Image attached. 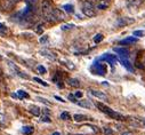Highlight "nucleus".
<instances>
[{
  "label": "nucleus",
  "instance_id": "1",
  "mask_svg": "<svg viewBox=\"0 0 145 135\" xmlns=\"http://www.w3.org/2000/svg\"><path fill=\"white\" fill-rule=\"evenodd\" d=\"M53 10L54 8L52 7V4L49 0H42L41 3V13H42V16L45 17V20L47 22H56L55 17H54V14H53Z\"/></svg>",
  "mask_w": 145,
  "mask_h": 135
},
{
  "label": "nucleus",
  "instance_id": "2",
  "mask_svg": "<svg viewBox=\"0 0 145 135\" xmlns=\"http://www.w3.org/2000/svg\"><path fill=\"white\" fill-rule=\"evenodd\" d=\"M97 108L103 112V113H105V115H107L108 117H111L112 119H116V120H120V121H122V120H126V117L123 116V115H121V113H119V112H117V111H114V110H112L111 108H108V107H106L105 104H103V103H97Z\"/></svg>",
  "mask_w": 145,
  "mask_h": 135
},
{
  "label": "nucleus",
  "instance_id": "3",
  "mask_svg": "<svg viewBox=\"0 0 145 135\" xmlns=\"http://www.w3.org/2000/svg\"><path fill=\"white\" fill-rule=\"evenodd\" d=\"M82 13H84L86 16H88V17H94V16H96L95 7H94V5H93L91 3H89V1H85V3L82 4Z\"/></svg>",
  "mask_w": 145,
  "mask_h": 135
},
{
  "label": "nucleus",
  "instance_id": "4",
  "mask_svg": "<svg viewBox=\"0 0 145 135\" xmlns=\"http://www.w3.org/2000/svg\"><path fill=\"white\" fill-rule=\"evenodd\" d=\"M7 64H8V66H9V69L14 72V75H16V76H18V77H21V78H24V79H27V78H29V76H27L25 72H23L14 62L7 61Z\"/></svg>",
  "mask_w": 145,
  "mask_h": 135
},
{
  "label": "nucleus",
  "instance_id": "5",
  "mask_svg": "<svg viewBox=\"0 0 145 135\" xmlns=\"http://www.w3.org/2000/svg\"><path fill=\"white\" fill-rule=\"evenodd\" d=\"M20 1L21 0H1V1H0V9L1 10H10Z\"/></svg>",
  "mask_w": 145,
  "mask_h": 135
},
{
  "label": "nucleus",
  "instance_id": "6",
  "mask_svg": "<svg viewBox=\"0 0 145 135\" xmlns=\"http://www.w3.org/2000/svg\"><path fill=\"white\" fill-rule=\"evenodd\" d=\"M91 70L96 73V75H99V76H104L106 75L107 72V69H106V65L103 64V63H95L91 68Z\"/></svg>",
  "mask_w": 145,
  "mask_h": 135
},
{
  "label": "nucleus",
  "instance_id": "7",
  "mask_svg": "<svg viewBox=\"0 0 145 135\" xmlns=\"http://www.w3.org/2000/svg\"><path fill=\"white\" fill-rule=\"evenodd\" d=\"M133 23H135V20L130 18V17H120L117 21L118 26H126V25H129V24H133Z\"/></svg>",
  "mask_w": 145,
  "mask_h": 135
},
{
  "label": "nucleus",
  "instance_id": "8",
  "mask_svg": "<svg viewBox=\"0 0 145 135\" xmlns=\"http://www.w3.org/2000/svg\"><path fill=\"white\" fill-rule=\"evenodd\" d=\"M119 61H120V63L126 68V69L128 70V71H130L131 73H134V66L131 65V63H130V61L128 60V58H126V57H119Z\"/></svg>",
  "mask_w": 145,
  "mask_h": 135
},
{
  "label": "nucleus",
  "instance_id": "9",
  "mask_svg": "<svg viewBox=\"0 0 145 135\" xmlns=\"http://www.w3.org/2000/svg\"><path fill=\"white\" fill-rule=\"evenodd\" d=\"M53 14H54V17L56 21H64L66 17H65V13L58 8H54L53 10Z\"/></svg>",
  "mask_w": 145,
  "mask_h": 135
},
{
  "label": "nucleus",
  "instance_id": "10",
  "mask_svg": "<svg viewBox=\"0 0 145 135\" xmlns=\"http://www.w3.org/2000/svg\"><path fill=\"white\" fill-rule=\"evenodd\" d=\"M40 54H41V56H44V57H46V58H48L50 61H55L56 60V55L53 52H50L49 49H42V50H40Z\"/></svg>",
  "mask_w": 145,
  "mask_h": 135
},
{
  "label": "nucleus",
  "instance_id": "11",
  "mask_svg": "<svg viewBox=\"0 0 145 135\" xmlns=\"http://www.w3.org/2000/svg\"><path fill=\"white\" fill-rule=\"evenodd\" d=\"M103 61H106L107 63H111V64H116L117 61L119 60L116 55H112V54H105L103 57H102Z\"/></svg>",
  "mask_w": 145,
  "mask_h": 135
},
{
  "label": "nucleus",
  "instance_id": "12",
  "mask_svg": "<svg viewBox=\"0 0 145 135\" xmlns=\"http://www.w3.org/2000/svg\"><path fill=\"white\" fill-rule=\"evenodd\" d=\"M89 93H90L93 96H95V97H97V98H99V100H103V101H106V100H107L106 94H104L103 92L95 90V89H90V90H89Z\"/></svg>",
  "mask_w": 145,
  "mask_h": 135
},
{
  "label": "nucleus",
  "instance_id": "13",
  "mask_svg": "<svg viewBox=\"0 0 145 135\" xmlns=\"http://www.w3.org/2000/svg\"><path fill=\"white\" fill-rule=\"evenodd\" d=\"M114 52L119 54V57H129V50L126 48H114Z\"/></svg>",
  "mask_w": 145,
  "mask_h": 135
},
{
  "label": "nucleus",
  "instance_id": "14",
  "mask_svg": "<svg viewBox=\"0 0 145 135\" xmlns=\"http://www.w3.org/2000/svg\"><path fill=\"white\" fill-rule=\"evenodd\" d=\"M137 37H128V38H126V39H122L121 41H120V44L121 45H130V44H135V43H137Z\"/></svg>",
  "mask_w": 145,
  "mask_h": 135
},
{
  "label": "nucleus",
  "instance_id": "15",
  "mask_svg": "<svg viewBox=\"0 0 145 135\" xmlns=\"http://www.w3.org/2000/svg\"><path fill=\"white\" fill-rule=\"evenodd\" d=\"M29 110H30V112H31L33 116H35V117L40 116V113H41V110H40V108H38L37 106H31V107L29 108Z\"/></svg>",
  "mask_w": 145,
  "mask_h": 135
},
{
  "label": "nucleus",
  "instance_id": "16",
  "mask_svg": "<svg viewBox=\"0 0 145 135\" xmlns=\"http://www.w3.org/2000/svg\"><path fill=\"white\" fill-rule=\"evenodd\" d=\"M8 33H9L8 28L6 25H4L3 23H0V36H1V37H6Z\"/></svg>",
  "mask_w": 145,
  "mask_h": 135
},
{
  "label": "nucleus",
  "instance_id": "17",
  "mask_svg": "<svg viewBox=\"0 0 145 135\" xmlns=\"http://www.w3.org/2000/svg\"><path fill=\"white\" fill-rule=\"evenodd\" d=\"M67 84L70 86H72V87H79L80 86V81L78 79H76V78H69Z\"/></svg>",
  "mask_w": 145,
  "mask_h": 135
},
{
  "label": "nucleus",
  "instance_id": "18",
  "mask_svg": "<svg viewBox=\"0 0 145 135\" xmlns=\"http://www.w3.org/2000/svg\"><path fill=\"white\" fill-rule=\"evenodd\" d=\"M77 104L79 106V107H81V108H86V109H90L91 108V104L89 103V101H78L77 102Z\"/></svg>",
  "mask_w": 145,
  "mask_h": 135
},
{
  "label": "nucleus",
  "instance_id": "19",
  "mask_svg": "<svg viewBox=\"0 0 145 135\" xmlns=\"http://www.w3.org/2000/svg\"><path fill=\"white\" fill-rule=\"evenodd\" d=\"M73 119H74V121H77V123H81V121H85V120H87L88 118H87V116H85V115H74L73 116Z\"/></svg>",
  "mask_w": 145,
  "mask_h": 135
},
{
  "label": "nucleus",
  "instance_id": "20",
  "mask_svg": "<svg viewBox=\"0 0 145 135\" xmlns=\"http://www.w3.org/2000/svg\"><path fill=\"white\" fill-rule=\"evenodd\" d=\"M33 130H34V129H33L32 126H24V127L22 128V133L25 134V135H30V134H32Z\"/></svg>",
  "mask_w": 145,
  "mask_h": 135
},
{
  "label": "nucleus",
  "instance_id": "21",
  "mask_svg": "<svg viewBox=\"0 0 145 135\" xmlns=\"http://www.w3.org/2000/svg\"><path fill=\"white\" fill-rule=\"evenodd\" d=\"M98 9H106L107 7H108V4L106 3V0H102V1H99L98 4H97V6H96Z\"/></svg>",
  "mask_w": 145,
  "mask_h": 135
},
{
  "label": "nucleus",
  "instance_id": "22",
  "mask_svg": "<svg viewBox=\"0 0 145 135\" xmlns=\"http://www.w3.org/2000/svg\"><path fill=\"white\" fill-rule=\"evenodd\" d=\"M103 38H104V37H103L102 33H97V35L94 37V43H95V44H99V43L103 40Z\"/></svg>",
  "mask_w": 145,
  "mask_h": 135
},
{
  "label": "nucleus",
  "instance_id": "23",
  "mask_svg": "<svg viewBox=\"0 0 145 135\" xmlns=\"http://www.w3.org/2000/svg\"><path fill=\"white\" fill-rule=\"evenodd\" d=\"M61 119H62V120H70V119H71V116H70L69 112L64 111V112L61 113Z\"/></svg>",
  "mask_w": 145,
  "mask_h": 135
},
{
  "label": "nucleus",
  "instance_id": "24",
  "mask_svg": "<svg viewBox=\"0 0 145 135\" xmlns=\"http://www.w3.org/2000/svg\"><path fill=\"white\" fill-rule=\"evenodd\" d=\"M63 9H65L66 13H73V12H74L73 6H72V5H64V6H63Z\"/></svg>",
  "mask_w": 145,
  "mask_h": 135
},
{
  "label": "nucleus",
  "instance_id": "25",
  "mask_svg": "<svg viewBox=\"0 0 145 135\" xmlns=\"http://www.w3.org/2000/svg\"><path fill=\"white\" fill-rule=\"evenodd\" d=\"M17 95H18L20 98H24V97L27 98V97H29V94H27L25 90H18V92H17Z\"/></svg>",
  "mask_w": 145,
  "mask_h": 135
},
{
  "label": "nucleus",
  "instance_id": "26",
  "mask_svg": "<svg viewBox=\"0 0 145 135\" xmlns=\"http://www.w3.org/2000/svg\"><path fill=\"white\" fill-rule=\"evenodd\" d=\"M37 70H38V72H39V73H41V75H45V73L47 72L46 68H45V66H42V65H38V66H37Z\"/></svg>",
  "mask_w": 145,
  "mask_h": 135
},
{
  "label": "nucleus",
  "instance_id": "27",
  "mask_svg": "<svg viewBox=\"0 0 145 135\" xmlns=\"http://www.w3.org/2000/svg\"><path fill=\"white\" fill-rule=\"evenodd\" d=\"M103 132L105 135H113V130L111 128H108V127H104L103 128Z\"/></svg>",
  "mask_w": 145,
  "mask_h": 135
},
{
  "label": "nucleus",
  "instance_id": "28",
  "mask_svg": "<svg viewBox=\"0 0 145 135\" xmlns=\"http://www.w3.org/2000/svg\"><path fill=\"white\" fill-rule=\"evenodd\" d=\"M35 32H37L38 35H41V33L44 32V25H42V24H39V25L37 26V29H35Z\"/></svg>",
  "mask_w": 145,
  "mask_h": 135
},
{
  "label": "nucleus",
  "instance_id": "29",
  "mask_svg": "<svg viewBox=\"0 0 145 135\" xmlns=\"http://www.w3.org/2000/svg\"><path fill=\"white\" fill-rule=\"evenodd\" d=\"M40 120L44 121V123H50V121H52L50 118H49V115H45V116H42V117L40 118Z\"/></svg>",
  "mask_w": 145,
  "mask_h": 135
},
{
  "label": "nucleus",
  "instance_id": "30",
  "mask_svg": "<svg viewBox=\"0 0 145 135\" xmlns=\"http://www.w3.org/2000/svg\"><path fill=\"white\" fill-rule=\"evenodd\" d=\"M144 35V32L142 30H137V31H134V36L135 37H143Z\"/></svg>",
  "mask_w": 145,
  "mask_h": 135
},
{
  "label": "nucleus",
  "instance_id": "31",
  "mask_svg": "<svg viewBox=\"0 0 145 135\" xmlns=\"http://www.w3.org/2000/svg\"><path fill=\"white\" fill-rule=\"evenodd\" d=\"M69 100H70V101H72V102H74V103H77V102H78L76 95H73V94H69Z\"/></svg>",
  "mask_w": 145,
  "mask_h": 135
},
{
  "label": "nucleus",
  "instance_id": "32",
  "mask_svg": "<svg viewBox=\"0 0 145 135\" xmlns=\"http://www.w3.org/2000/svg\"><path fill=\"white\" fill-rule=\"evenodd\" d=\"M33 80H34V81H37V83H39V84H41V85H44V86H48L47 83H45L44 80H41V79H39V78H37V77L33 78Z\"/></svg>",
  "mask_w": 145,
  "mask_h": 135
},
{
  "label": "nucleus",
  "instance_id": "33",
  "mask_svg": "<svg viewBox=\"0 0 145 135\" xmlns=\"http://www.w3.org/2000/svg\"><path fill=\"white\" fill-rule=\"evenodd\" d=\"M72 28H74L73 24H64V25L62 26V30H70V29H72Z\"/></svg>",
  "mask_w": 145,
  "mask_h": 135
},
{
  "label": "nucleus",
  "instance_id": "34",
  "mask_svg": "<svg viewBox=\"0 0 145 135\" xmlns=\"http://www.w3.org/2000/svg\"><path fill=\"white\" fill-rule=\"evenodd\" d=\"M37 100L38 101H40V102H42V103H45V104H47V106H49L50 103L48 102V101L46 100V98H44V97H37Z\"/></svg>",
  "mask_w": 145,
  "mask_h": 135
},
{
  "label": "nucleus",
  "instance_id": "35",
  "mask_svg": "<svg viewBox=\"0 0 145 135\" xmlns=\"http://www.w3.org/2000/svg\"><path fill=\"white\" fill-rule=\"evenodd\" d=\"M25 1H26V4H27V5H31V6H33L35 3H37V0H25Z\"/></svg>",
  "mask_w": 145,
  "mask_h": 135
},
{
  "label": "nucleus",
  "instance_id": "36",
  "mask_svg": "<svg viewBox=\"0 0 145 135\" xmlns=\"http://www.w3.org/2000/svg\"><path fill=\"white\" fill-rule=\"evenodd\" d=\"M47 40H48V36H42L40 38V43H46Z\"/></svg>",
  "mask_w": 145,
  "mask_h": 135
},
{
  "label": "nucleus",
  "instance_id": "37",
  "mask_svg": "<svg viewBox=\"0 0 145 135\" xmlns=\"http://www.w3.org/2000/svg\"><path fill=\"white\" fill-rule=\"evenodd\" d=\"M74 95H76V97H77V98H80V97H82V95H84V94H82L81 92H76V94H74Z\"/></svg>",
  "mask_w": 145,
  "mask_h": 135
},
{
  "label": "nucleus",
  "instance_id": "38",
  "mask_svg": "<svg viewBox=\"0 0 145 135\" xmlns=\"http://www.w3.org/2000/svg\"><path fill=\"white\" fill-rule=\"evenodd\" d=\"M5 121V116L3 113H0V124H3Z\"/></svg>",
  "mask_w": 145,
  "mask_h": 135
},
{
  "label": "nucleus",
  "instance_id": "39",
  "mask_svg": "<svg viewBox=\"0 0 145 135\" xmlns=\"http://www.w3.org/2000/svg\"><path fill=\"white\" fill-rule=\"evenodd\" d=\"M55 98H56V100H58V101H61V102H65V101H64L62 97H59V96H55Z\"/></svg>",
  "mask_w": 145,
  "mask_h": 135
},
{
  "label": "nucleus",
  "instance_id": "40",
  "mask_svg": "<svg viewBox=\"0 0 145 135\" xmlns=\"http://www.w3.org/2000/svg\"><path fill=\"white\" fill-rule=\"evenodd\" d=\"M121 135H133V133H131V132H125V133H122Z\"/></svg>",
  "mask_w": 145,
  "mask_h": 135
},
{
  "label": "nucleus",
  "instance_id": "41",
  "mask_svg": "<svg viewBox=\"0 0 145 135\" xmlns=\"http://www.w3.org/2000/svg\"><path fill=\"white\" fill-rule=\"evenodd\" d=\"M52 135H61V133H59V132H54Z\"/></svg>",
  "mask_w": 145,
  "mask_h": 135
},
{
  "label": "nucleus",
  "instance_id": "42",
  "mask_svg": "<svg viewBox=\"0 0 145 135\" xmlns=\"http://www.w3.org/2000/svg\"><path fill=\"white\" fill-rule=\"evenodd\" d=\"M142 125L145 127V119H143V120H142Z\"/></svg>",
  "mask_w": 145,
  "mask_h": 135
},
{
  "label": "nucleus",
  "instance_id": "43",
  "mask_svg": "<svg viewBox=\"0 0 145 135\" xmlns=\"http://www.w3.org/2000/svg\"><path fill=\"white\" fill-rule=\"evenodd\" d=\"M143 63H144V64H145V56H144V57H143Z\"/></svg>",
  "mask_w": 145,
  "mask_h": 135
},
{
  "label": "nucleus",
  "instance_id": "44",
  "mask_svg": "<svg viewBox=\"0 0 145 135\" xmlns=\"http://www.w3.org/2000/svg\"><path fill=\"white\" fill-rule=\"evenodd\" d=\"M96 1H98V3H99V1H102V0H96Z\"/></svg>",
  "mask_w": 145,
  "mask_h": 135
},
{
  "label": "nucleus",
  "instance_id": "45",
  "mask_svg": "<svg viewBox=\"0 0 145 135\" xmlns=\"http://www.w3.org/2000/svg\"><path fill=\"white\" fill-rule=\"evenodd\" d=\"M69 135H70V134H69Z\"/></svg>",
  "mask_w": 145,
  "mask_h": 135
}]
</instances>
